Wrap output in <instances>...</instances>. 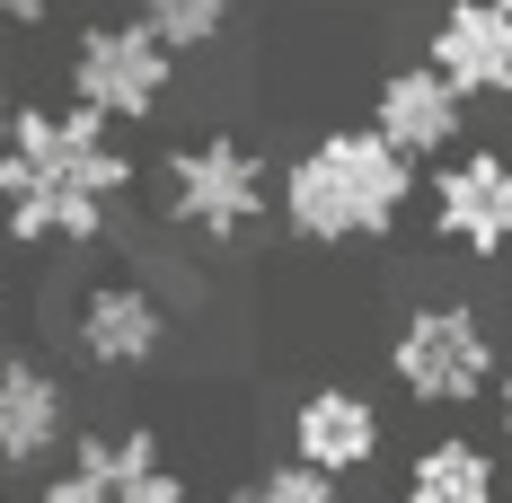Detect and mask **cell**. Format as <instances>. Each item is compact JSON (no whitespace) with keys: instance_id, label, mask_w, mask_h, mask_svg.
<instances>
[{"instance_id":"cell-1","label":"cell","mask_w":512,"mask_h":503,"mask_svg":"<svg viewBox=\"0 0 512 503\" xmlns=\"http://www.w3.org/2000/svg\"><path fill=\"white\" fill-rule=\"evenodd\" d=\"M133 177L142 159L115 142V124L80 106H18L0 151V230L27 248H98Z\"/></svg>"},{"instance_id":"cell-2","label":"cell","mask_w":512,"mask_h":503,"mask_svg":"<svg viewBox=\"0 0 512 503\" xmlns=\"http://www.w3.org/2000/svg\"><path fill=\"white\" fill-rule=\"evenodd\" d=\"M415 203V168L371 124H336L301 142V159L274 177V212L292 221V239L309 248H362V239H389Z\"/></svg>"},{"instance_id":"cell-3","label":"cell","mask_w":512,"mask_h":503,"mask_svg":"<svg viewBox=\"0 0 512 503\" xmlns=\"http://www.w3.org/2000/svg\"><path fill=\"white\" fill-rule=\"evenodd\" d=\"M389 380H398L415 406H477L504 380V353H495L486 309H468V301L407 309L398 336H389Z\"/></svg>"},{"instance_id":"cell-4","label":"cell","mask_w":512,"mask_h":503,"mask_svg":"<svg viewBox=\"0 0 512 503\" xmlns=\"http://www.w3.org/2000/svg\"><path fill=\"white\" fill-rule=\"evenodd\" d=\"M159 168H168V177H159L168 221L195 230V239H239V230H256V221L274 212V177H265V159H256L239 133L177 142Z\"/></svg>"},{"instance_id":"cell-5","label":"cell","mask_w":512,"mask_h":503,"mask_svg":"<svg viewBox=\"0 0 512 503\" xmlns=\"http://www.w3.org/2000/svg\"><path fill=\"white\" fill-rule=\"evenodd\" d=\"M168 80H177V53L142 18H89L71 45V106L98 124H151L168 106Z\"/></svg>"},{"instance_id":"cell-6","label":"cell","mask_w":512,"mask_h":503,"mask_svg":"<svg viewBox=\"0 0 512 503\" xmlns=\"http://www.w3.org/2000/svg\"><path fill=\"white\" fill-rule=\"evenodd\" d=\"M424 212H433L442 248L477 256V265L512 256V151H495V142L451 151L433 168V186H424Z\"/></svg>"},{"instance_id":"cell-7","label":"cell","mask_w":512,"mask_h":503,"mask_svg":"<svg viewBox=\"0 0 512 503\" xmlns=\"http://www.w3.org/2000/svg\"><path fill=\"white\" fill-rule=\"evenodd\" d=\"M168 318L177 309L159 301L142 274H106V283H89L80 292V309H71V353L89 362V371H151L159 353H168Z\"/></svg>"},{"instance_id":"cell-8","label":"cell","mask_w":512,"mask_h":503,"mask_svg":"<svg viewBox=\"0 0 512 503\" xmlns=\"http://www.w3.org/2000/svg\"><path fill=\"white\" fill-rule=\"evenodd\" d=\"M460 124H468V98L433 71V62H398V71H380V89H371V133L407 159V168L451 159V151H460Z\"/></svg>"},{"instance_id":"cell-9","label":"cell","mask_w":512,"mask_h":503,"mask_svg":"<svg viewBox=\"0 0 512 503\" xmlns=\"http://www.w3.org/2000/svg\"><path fill=\"white\" fill-rule=\"evenodd\" d=\"M71 451V398H62V371L36 353H0V477H27L53 468Z\"/></svg>"},{"instance_id":"cell-10","label":"cell","mask_w":512,"mask_h":503,"mask_svg":"<svg viewBox=\"0 0 512 503\" xmlns=\"http://www.w3.org/2000/svg\"><path fill=\"white\" fill-rule=\"evenodd\" d=\"M424 62H433L468 106L512 98V9L504 0H442L433 36H424Z\"/></svg>"},{"instance_id":"cell-11","label":"cell","mask_w":512,"mask_h":503,"mask_svg":"<svg viewBox=\"0 0 512 503\" xmlns=\"http://www.w3.org/2000/svg\"><path fill=\"white\" fill-rule=\"evenodd\" d=\"M380 442H389V424H380V406L362 398V389H345V380H327V389H309L301 406H292V459L301 468H318V477H362L371 459H380Z\"/></svg>"},{"instance_id":"cell-12","label":"cell","mask_w":512,"mask_h":503,"mask_svg":"<svg viewBox=\"0 0 512 503\" xmlns=\"http://www.w3.org/2000/svg\"><path fill=\"white\" fill-rule=\"evenodd\" d=\"M151 468H168L151 424H124V433H71V451L53 459L45 503H124Z\"/></svg>"},{"instance_id":"cell-13","label":"cell","mask_w":512,"mask_h":503,"mask_svg":"<svg viewBox=\"0 0 512 503\" xmlns=\"http://www.w3.org/2000/svg\"><path fill=\"white\" fill-rule=\"evenodd\" d=\"M407 503H504V468L468 433H433L407 459Z\"/></svg>"},{"instance_id":"cell-14","label":"cell","mask_w":512,"mask_h":503,"mask_svg":"<svg viewBox=\"0 0 512 503\" xmlns=\"http://www.w3.org/2000/svg\"><path fill=\"white\" fill-rule=\"evenodd\" d=\"M133 18H142L168 53H212L230 36V0H142Z\"/></svg>"},{"instance_id":"cell-15","label":"cell","mask_w":512,"mask_h":503,"mask_svg":"<svg viewBox=\"0 0 512 503\" xmlns=\"http://www.w3.org/2000/svg\"><path fill=\"white\" fill-rule=\"evenodd\" d=\"M221 503H345V486H336V477H318V468H301V459H274V468L239 477Z\"/></svg>"},{"instance_id":"cell-16","label":"cell","mask_w":512,"mask_h":503,"mask_svg":"<svg viewBox=\"0 0 512 503\" xmlns=\"http://www.w3.org/2000/svg\"><path fill=\"white\" fill-rule=\"evenodd\" d=\"M124 503H195V486H186L177 468H151V477H142V486H133Z\"/></svg>"},{"instance_id":"cell-17","label":"cell","mask_w":512,"mask_h":503,"mask_svg":"<svg viewBox=\"0 0 512 503\" xmlns=\"http://www.w3.org/2000/svg\"><path fill=\"white\" fill-rule=\"evenodd\" d=\"M53 0H0V27H45Z\"/></svg>"},{"instance_id":"cell-18","label":"cell","mask_w":512,"mask_h":503,"mask_svg":"<svg viewBox=\"0 0 512 503\" xmlns=\"http://www.w3.org/2000/svg\"><path fill=\"white\" fill-rule=\"evenodd\" d=\"M495 433H504V442H512V371H504V380H495Z\"/></svg>"},{"instance_id":"cell-19","label":"cell","mask_w":512,"mask_h":503,"mask_svg":"<svg viewBox=\"0 0 512 503\" xmlns=\"http://www.w3.org/2000/svg\"><path fill=\"white\" fill-rule=\"evenodd\" d=\"M18 106H27V98H9V80H0V151H9V124H18Z\"/></svg>"},{"instance_id":"cell-20","label":"cell","mask_w":512,"mask_h":503,"mask_svg":"<svg viewBox=\"0 0 512 503\" xmlns=\"http://www.w3.org/2000/svg\"><path fill=\"white\" fill-rule=\"evenodd\" d=\"M504 9H512V0H504Z\"/></svg>"}]
</instances>
